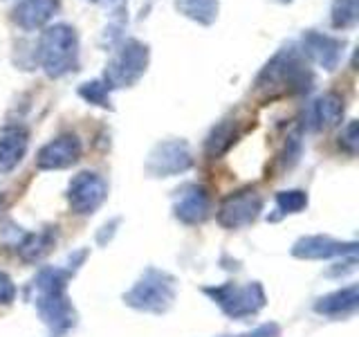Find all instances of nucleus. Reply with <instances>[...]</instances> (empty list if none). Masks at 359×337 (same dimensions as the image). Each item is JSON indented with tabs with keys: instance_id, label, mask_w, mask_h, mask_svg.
I'll list each match as a JSON object with an SVG mask.
<instances>
[{
	"instance_id": "nucleus-1",
	"label": "nucleus",
	"mask_w": 359,
	"mask_h": 337,
	"mask_svg": "<svg viewBox=\"0 0 359 337\" xmlns=\"http://www.w3.org/2000/svg\"><path fill=\"white\" fill-rule=\"evenodd\" d=\"M70 275L63 267H41L27 286V297L52 337H67L76 329V308L67 295Z\"/></svg>"
},
{
	"instance_id": "nucleus-2",
	"label": "nucleus",
	"mask_w": 359,
	"mask_h": 337,
	"mask_svg": "<svg viewBox=\"0 0 359 337\" xmlns=\"http://www.w3.org/2000/svg\"><path fill=\"white\" fill-rule=\"evenodd\" d=\"M314 86V72L294 43L280 48L254 79V90L269 99L306 95Z\"/></svg>"
},
{
	"instance_id": "nucleus-3",
	"label": "nucleus",
	"mask_w": 359,
	"mask_h": 337,
	"mask_svg": "<svg viewBox=\"0 0 359 337\" xmlns=\"http://www.w3.org/2000/svg\"><path fill=\"white\" fill-rule=\"evenodd\" d=\"M177 299V279L160 267H146L142 277L123 292L121 301L128 308L146 315H164Z\"/></svg>"
},
{
	"instance_id": "nucleus-4",
	"label": "nucleus",
	"mask_w": 359,
	"mask_h": 337,
	"mask_svg": "<svg viewBox=\"0 0 359 337\" xmlns=\"http://www.w3.org/2000/svg\"><path fill=\"white\" fill-rule=\"evenodd\" d=\"M39 63L43 72L50 79H61L79 70V34L67 22H56V25L45 27L39 48H36Z\"/></svg>"
},
{
	"instance_id": "nucleus-5",
	"label": "nucleus",
	"mask_w": 359,
	"mask_h": 337,
	"mask_svg": "<svg viewBox=\"0 0 359 337\" xmlns=\"http://www.w3.org/2000/svg\"><path fill=\"white\" fill-rule=\"evenodd\" d=\"M202 295L216 303L222 315H227L229 319L236 322L256 317L267 306V295L261 281H250V284L227 281V284L218 286H205Z\"/></svg>"
},
{
	"instance_id": "nucleus-6",
	"label": "nucleus",
	"mask_w": 359,
	"mask_h": 337,
	"mask_svg": "<svg viewBox=\"0 0 359 337\" xmlns=\"http://www.w3.org/2000/svg\"><path fill=\"white\" fill-rule=\"evenodd\" d=\"M149 63H151L149 45L137 39H126L119 43L117 52L108 61L104 81L110 90L133 88L146 74V70H149Z\"/></svg>"
},
{
	"instance_id": "nucleus-7",
	"label": "nucleus",
	"mask_w": 359,
	"mask_h": 337,
	"mask_svg": "<svg viewBox=\"0 0 359 337\" xmlns=\"http://www.w3.org/2000/svg\"><path fill=\"white\" fill-rule=\"evenodd\" d=\"M196 157L189 142L184 140H162L146 155L144 171L151 178H173L194 168Z\"/></svg>"
},
{
	"instance_id": "nucleus-8",
	"label": "nucleus",
	"mask_w": 359,
	"mask_h": 337,
	"mask_svg": "<svg viewBox=\"0 0 359 337\" xmlns=\"http://www.w3.org/2000/svg\"><path fill=\"white\" fill-rule=\"evenodd\" d=\"M67 207L74 216H93L108 200V183L97 171H79L67 183Z\"/></svg>"
},
{
	"instance_id": "nucleus-9",
	"label": "nucleus",
	"mask_w": 359,
	"mask_h": 337,
	"mask_svg": "<svg viewBox=\"0 0 359 337\" xmlns=\"http://www.w3.org/2000/svg\"><path fill=\"white\" fill-rule=\"evenodd\" d=\"M265 207L263 196L258 194L254 187H245L229 194L220 202V207L216 211V220L222 230H245L254 225L258 218H261Z\"/></svg>"
},
{
	"instance_id": "nucleus-10",
	"label": "nucleus",
	"mask_w": 359,
	"mask_h": 337,
	"mask_svg": "<svg viewBox=\"0 0 359 337\" xmlns=\"http://www.w3.org/2000/svg\"><path fill=\"white\" fill-rule=\"evenodd\" d=\"M83 155V144L74 133H61L48 144H43L36 153L39 171H63V168L74 166Z\"/></svg>"
},
{
	"instance_id": "nucleus-11",
	"label": "nucleus",
	"mask_w": 359,
	"mask_h": 337,
	"mask_svg": "<svg viewBox=\"0 0 359 337\" xmlns=\"http://www.w3.org/2000/svg\"><path fill=\"white\" fill-rule=\"evenodd\" d=\"M357 241H337L328 234H310L294 241L290 254L301 261H328V258H344L357 254Z\"/></svg>"
},
{
	"instance_id": "nucleus-12",
	"label": "nucleus",
	"mask_w": 359,
	"mask_h": 337,
	"mask_svg": "<svg viewBox=\"0 0 359 337\" xmlns=\"http://www.w3.org/2000/svg\"><path fill=\"white\" fill-rule=\"evenodd\" d=\"M211 194L205 185L187 183L173 196V216L182 225H202L211 216Z\"/></svg>"
},
{
	"instance_id": "nucleus-13",
	"label": "nucleus",
	"mask_w": 359,
	"mask_h": 337,
	"mask_svg": "<svg viewBox=\"0 0 359 337\" xmlns=\"http://www.w3.org/2000/svg\"><path fill=\"white\" fill-rule=\"evenodd\" d=\"M299 50L303 52V56H306L308 61L317 63L325 72H334L344 59L346 43L337 37H330V34L308 29V32H303Z\"/></svg>"
},
{
	"instance_id": "nucleus-14",
	"label": "nucleus",
	"mask_w": 359,
	"mask_h": 337,
	"mask_svg": "<svg viewBox=\"0 0 359 337\" xmlns=\"http://www.w3.org/2000/svg\"><path fill=\"white\" fill-rule=\"evenodd\" d=\"M29 149V131L22 124H5L0 128V173H11Z\"/></svg>"
},
{
	"instance_id": "nucleus-15",
	"label": "nucleus",
	"mask_w": 359,
	"mask_h": 337,
	"mask_svg": "<svg viewBox=\"0 0 359 337\" xmlns=\"http://www.w3.org/2000/svg\"><path fill=\"white\" fill-rule=\"evenodd\" d=\"M59 0H18L11 9V20L25 32L45 27L59 11Z\"/></svg>"
},
{
	"instance_id": "nucleus-16",
	"label": "nucleus",
	"mask_w": 359,
	"mask_h": 337,
	"mask_svg": "<svg viewBox=\"0 0 359 337\" xmlns=\"http://www.w3.org/2000/svg\"><path fill=\"white\" fill-rule=\"evenodd\" d=\"M243 138L241 121L236 117H224L218 124H213L211 131L205 138V155L209 160H220L222 155H227L236 142Z\"/></svg>"
},
{
	"instance_id": "nucleus-17",
	"label": "nucleus",
	"mask_w": 359,
	"mask_h": 337,
	"mask_svg": "<svg viewBox=\"0 0 359 337\" xmlns=\"http://www.w3.org/2000/svg\"><path fill=\"white\" fill-rule=\"evenodd\" d=\"M344 115H346L344 97L337 93H325L310 106L308 126L312 131H330L341 126Z\"/></svg>"
},
{
	"instance_id": "nucleus-18",
	"label": "nucleus",
	"mask_w": 359,
	"mask_h": 337,
	"mask_svg": "<svg viewBox=\"0 0 359 337\" xmlns=\"http://www.w3.org/2000/svg\"><path fill=\"white\" fill-rule=\"evenodd\" d=\"M357 308H359V286L357 284L332 290L312 303V310L321 315V317H348V315H353Z\"/></svg>"
},
{
	"instance_id": "nucleus-19",
	"label": "nucleus",
	"mask_w": 359,
	"mask_h": 337,
	"mask_svg": "<svg viewBox=\"0 0 359 337\" xmlns=\"http://www.w3.org/2000/svg\"><path fill=\"white\" fill-rule=\"evenodd\" d=\"M54 245H56V227L48 225V227H43L39 232H27L22 243L18 245L16 254L25 263H39L52 252Z\"/></svg>"
},
{
	"instance_id": "nucleus-20",
	"label": "nucleus",
	"mask_w": 359,
	"mask_h": 337,
	"mask_svg": "<svg viewBox=\"0 0 359 337\" xmlns=\"http://www.w3.org/2000/svg\"><path fill=\"white\" fill-rule=\"evenodd\" d=\"M175 9L184 18L209 27L218 20L220 0H175Z\"/></svg>"
},
{
	"instance_id": "nucleus-21",
	"label": "nucleus",
	"mask_w": 359,
	"mask_h": 337,
	"mask_svg": "<svg viewBox=\"0 0 359 337\" xmlns=\"http://www.w3.org/2000/svg\"><path fill=\"white\" fill-rule=\"evenodd\" d=\"M276 202V216H272L269 220H278L283 216H290V213H301L306 211L310 205V198L303 189H283V191H276L274 196Z\"/></svg>"
},
{
	"instance_id": "nucleus-22",
	"label": "nucleus",
	"mask_w": 359,
	"mask_h": 337,
	"mask_svg": "<svg viewBox=\"0 0 359 337\" xmlns=\"http://www.w3.org/2000/svg\"><path fill=\"white\" fill-rule=\"evenodd\" d=\"M359 20V0H332L330 25L332 29H353Z\"/></svg>"
},
{
	"instance_id": "nucleus-23",
	"label": "nucleus",
	"mask_w": 359,
	"mask_h": 337,
	"mask_svg": "<svg viewBox=\"0 0 359 337\" xmlns=\"http://www.w3.org/2000/svg\"><path fill=\"white\" fill-rule=\"evenodd\" d=\"M79 97H81L86 104L90 106H99V108H106L110 110V88L106 86L104 79H93V81H86L79 86Z\"/></svg>"
},
{
	"instance_id": "nucleus-24",
	"label": "nucleus",
	"mask_w": 359,
	"mask_h": 337,
	"mask_svg": "<svg viewBox=\"0 0 359 337\" xmlns=\"http://www.w3.org/2000/svg\"><path fill=\"white\" fill-rule=\"evenodd\" d=\"M339 149L346 155H351V157L357 155V151H359V121L357 119H351L341 128V133H339Z\"/></svg>"
},
{
	"instance_id": "nucleus-25",
	"label": "nucleus",
	"mask_w": 359,
	"mask_h": 337,
	"mask_svg": "<svg viewBox=\"0 0 359 337\" xmlns=\"http://www.w3.org/2000/svg\"><path fill=\"white\" fill-rule=\"evenodd\" d=\"M25 230L20 227V225H16V223H11V220H7V223H3L0 225V245L3 247H11V250H18V245L22 243V239H25Z\"/></svg>"
},
{
	"instance_id": "nucleus-26",
	"label": "nucleus",
	"mask_w": 359,
	"mask_h": 337,
	"mask_svg": "<svg viewBox=\"0 0 359 337\" xmlns=\"http://www.w3.org/2000/svg\"><path fill=\"white\" fill-rule=\"evenodd\" d=\"M14 299H16L14 279H11L5 270H0V303H3V306H9V303H14Z\"/></svg>"
},
{
	"instance_id": "nucleus-27",
	"label": "nucleus",
	"mask_w": 359,
	"mask_h": 337,
	"mask_svg": "<svg viewBox=\"0 0 359 337\" xmlns=\"http://www.w3.org/2000/svg\"><path fill=\"white\" fill-rule=\"evenodd\" d=\"M227 337H280V326L276 322H267L256 326L254 331L238 333V335H227Z\"/></svg>"
},
{
	"instance_id": "nucleus-28",
	"label": "nucleus",
	"mask_w": 359,
	"mask_h": 337,
	"mask_svg": "<svg viewBox=\"0 0 359 337\" xmlns=\"http://www.w3.org/2000/svg\"><path fill=\"white\" fill-rule=\"evenodd\" d=\"M86 258H88V250L83 247V250H79V252H72L70 256H67V261L63 263V270L70 277H74L76 275V270L81 267L83 263H86Z\"/></svg>"
},
{
	"instance_id": "nucleus-29",
	"label": "nucleus",
	"mask_w": 359,
	"mask_h": 337,
	"mask_svg": "<svg viewBox=\"0 0 359 337\" xmlns=\"http://www.w3.org/2000/svg\"><path fill=\"white\" fill-rule=\"evenodd\" d=\"M357 265V258L355 256H344L341 263H334V267L328 270V277H341V275H348L353 272Z\"/></svg>"
},
{
	"instance_id": "nucleus-30",
	"label": "nucleus",
	"mask_w": 359,
	"mask_h": 337,
	"mask_svg": "<svg viewBox=\"0 0 359 337\" xmlns=\"http://www.w3.org/2000/svg\"><path fill=\"white\" fill-rule=\"evenodd\" d=\"M119 225V218H115V220H110V223H106L104 227H101V232L97 234V243L99 245H106L112 236H115V227Z\"/></svg>"
},
{
	"instance_id": "nucleus-31",
	"label": "nucleus",
	"mask_w": 359,
	"mask_h": 337,
	"mask_svg": "<svg viewBox=\"0 0 359 337\" xmlns=\"http://www.w3.org/2000/svg\"><path fill=\"white\" fill-rule=\"evenodd\" d=\"M278 3H283V5H287V3H294V0H278Z\"/></svg>"
},
{
	"instance_id": "nucleus-32",
	"label": "nucleus",
	"mask_w": 359,
	"mask_h": 337,
	"mask_svg": "<svg viewBox=\"0 0 359 337\" xmlns=\"http://www.w3.org/2000/svg\"><path fill=\"white\" fill-rule=\"evenodd\" d=\"M93 3H97V0H93Z\"/></svg>"
}]
</instances>
